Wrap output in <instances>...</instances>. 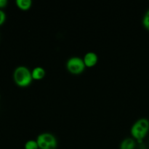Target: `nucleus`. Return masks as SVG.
I'll return each mask as SVG.
<instances>
[{
    "label": "nucleus",
    "mask_w": 149,
    "mask_h": 149,
    "mask_svg": "<svg viewBox=\"0 0 149 149\" xmlns=\"http://www.w3.org/2000/svg\"><path fill=\"white\" fill-rule=\"evenodd\" d=\"M86 65L84 64L83 58L77 56L70 58L67 61L66 68L69 72L74 74H79L84 71Z\"/></svg>",
    "instance_id": "nucleus-4"
},
{
    "label": "nucleus",
    "mask_w": 149,
    "mask_h": 149,
    "mask_svg": "<svg viewBox=\"0 0 149 149\" xmlns=\"http://www.w3.org/2000/svg\"><path fill=\"white\" fill-rule=\"evenodd\" d=\"M13 79L16 84L22 87L29 86L33 80L31 71L29 68L24 65H20L15 69L13 73Z\"/></svg>",
    "instance_id": "nucleus-1"
},
{
    "label": "nucleus",
    "mask_w": 149,
    "mask_h": 149,
    "mask_svg": "<svg viewBox=\"0 0 149 149\" xmlns=\"http://www.w3.org/2000/svg\"><path fill=\"white\" fill-rule=\"evenodd\" d=\"M25 149H39L37 141L34 140H29L25 143Z\"/></svg>",
    "instance_id": "nucleus-9"
},
{
    "label": "nucleus",
    "mask_w": 149,
    "mask_h": 149,
    "mask_svg": "<svg viewBox=\"0 0 149 149\" xmlns=\"http://www.w3.org/2000/svg\"><path fill=\"white\" fill-rule=\"evenodd\" d=\"M31 74L33 79L39 80L42 79L45 77L46 71H45V68H42V67L36 66L31 71Z\"/></svg>",
    "instance_id": "nucleus-6"
},
{
    "label": "nucleus",
    "mask_w": 149,
    "mask_h": 149,
    "mask_svg": "<svg viewBox=\"0 0 149 149\" xmlns=\"http://www.w3.org/2000/svg\"><path fill=\"white\" fill-rule=\"evenodd\" d=\"M143 25L147 30L149 31V10H147L143 17Z\"/></svg>",
    "instance_id": "nucleus-10"
},
{
    "label": "nucleus",
    "mask_w": 149,
    "mask_h": 149,
    "mask_svg": "<svg viewBox=\"0 0 149 149\" xmlns=\"http://www.w3.org/2000/svg\"><path fill=\"white\" fill-rule=\"evenodd\" d=\"M84 64L87 67H93L97 64L98 61V56L94 52H88L84 55L83 58Z\"/></svg>",
    "instance_id": "nucleus-5"
},
{
    "label": "nucleus",
    "mask_w": 149,
    "mask_h": 149,
    "mask_svg": "<svg viewBox=\"0 0 149 149\" xmlns=\"http://www.w3.org/2000/svg\"><path fill=\"white\" fill-rule=\"evenodd\" d=\"M36 141L40 149H56L58 146L56 138L50 132L39 134L36 138Z\"/></svg>",
    "instance_id": "nucleus-3"
},
{
    "label": "nucleus",
    "mask_w": 149,
    "mask_h": 149,
    "mask_svg": "<svg viewBox=\"0 0 149 149\" xmlns=\"http://www.w3.org/2000/svg\"><path fill=\"white\" fill-rule=\"evenodd\" d=\"M135 141L131 138H127L122 141L119 148L120 149H135Z\"/></svg>",
    "instance_id": "nucleus-7"
},
{
    "label": "nucleus",
    "mask_w": 149,
    "mask_h": 149,
    "mask_svg": "<svg viewBox=\"0 0 149 149\" xmlns=\"http://www.w3.org/2000/svg\"><path fill=\"white\" fill-rule=\"evenodd\" d=\"M149 131V121L145 118H142L137 120L132 125L130 132L135 139L138 143H142L143 139L146 136Z\"/></svg>",
    "instance_id": "nucleus-2"
},
{
    "label": "nucleus",
    "mask_w": 149,
    "mask_h": 149,
    "mask_svg": "<svg viewBox=\"0 0 149 149\" xmlns=\"http://www.w3.org/2000/svg\"><path fill=\"white\" fill-rule=\"evenodd\" d=\"M6 19V15L1 10H0V25L3 24Z\"/></svg>",
    "instance_id": "nucleus-11"
},
{
    "label": "nucleus",
    "mask_w": 149,
    "mask_h": 149,
    "mask_svg": "<svg viewBox=\"0 0 149 149\" xmlns=\"http://www.w3.org/2000/svg\"><path fill=\"white\" fill-rule=\"evenodd\" d=\"M16 4L20 9L23 10H27L31 7V0H16Z\"/></svg>",
    "instance_id": "nucleus-8"
},
{
    "label": "nucleus",
    "mask_w": 149,
    "mask_h": 149,
    "mask_svg": "<svg viewBox=\"0 0 149 149\" xmlns=\"http://www.w3.org/2000/svg\"><path fill=\"white\" fill-rule=\"evenodd\" d=\"M7 4V0H0V8L4 7Z\"/></svg>",
    "instance_id": "nucleus-12"
}]
</instances>
